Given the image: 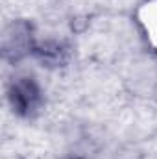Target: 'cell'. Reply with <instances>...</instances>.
<instances>
[{"instance_id": "cell-1", "label": "cell", "mask_w": 157, "mask_h": 159, "mask_svg": "<svg viewBox=\"0 0 157 159\" xmlns=\"http://www.w3.org/2000/svg\"><path fill=\"white\" fill-rule=\"evenodd\" d=\"M7 102L22 119H34L43 107L44 94L37 83V80L32 76H17L7 85Z\"/></svg>"}, {"instance_id": "cell-2", "label": "cell", "mask_w": 157, "mask_h": 159, "mask_svg": "<svg viewBox=\"0 0 157 159\" xmlns=\"http://www.w3.org/2000/svg\"><path fill=\"white\" fill-rule=\"evenodd\" d=\"M37 46V41L34 35L32 22L24 19L13 20L2 35V54L4 59L9 63H17L28 56H34V50Z\"/></svg>"}, {"instance_id": "cell-3", "label": "cell", "mask_w": 157, "mask_h": 159, "mask_svg": "<svg viewBox=\"0 0 157 159\" xmlns=\"http://www.w3.org/2000/svg\"><path fill=\"white\" fill-rule=\"evenodd\" d=\"M34 56L39 59L41 63L48 69H59L65 67L69 63L70 57V48L63 43V41H44V43H37Z\"/></svg>"}, {"instance_id": "cell-4", "label": "cell", "mask_w": 157, "mask_h": 159, "mask_svg": "<svg viewBox=\"0 0 157 159\" xmlns=\"http://www.w3.org/2000/svg\"><path fill=\"white\" fill-rule=\"evenodd\" d=\"M63 159H83V157H78V156H69V157H63Z\"/></svg>"}]
</instances>
